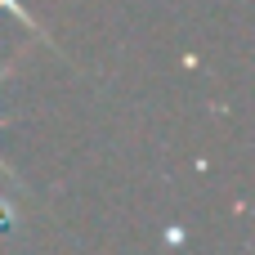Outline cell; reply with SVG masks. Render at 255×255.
Instances as JSON below:
<instances>
[{
	"instance_id": "1",
	"label": "cell",
	"mask_w": 255,
	"mask_h": 255,
	"mask_svg": "<svg viewBox=\"0 0 255 255\" xmlns=\"http://www.w3.org/2000/svg\"><path fill=\"white\" fill-rule=\"evenodd\" d=\"M4 76H9V67H0V81H4ZM0 170L9 175V166H4V157H0Z\"/></svg>"
}]
</instances>
